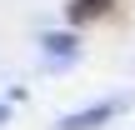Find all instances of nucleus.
I'll return each instance as SVG.
<instances>
[{
    "mask_svg": "<svg viewBox=\"0 0 135 130\" xmlns=\"http://www.w3.org/2000/svg\"><path fill=\"white\" fill-rule=\"evenodd\" d=\"M125 110V100L115 95V100H100V105H90V110H75V115H65L55 130H95V125H105L110 115H120Z\"/></svg>",
    "mask_w": 135,
    "mask_h": 130,
    "instance_id": "nucleus-1",
    "label": "nucleus"
},
{
    "mask_svg": "<svg viewBox=\"0 0 135 130\" xmlns=\"http://www.w3.org/2000/svg\"><path fill=\"white\" fill-rule=\"evenodd\" d=\"M40 45H45V60H50V65H70V60L80 55V40H75L70 30H60V35L50 30V35H40Z\"/></svg>",
    "mask_w": 135,
    "mask_h": 130,
    "instance_id": "nucleus-2",
    "label": "nucleus"
},
{
    "mask_svg": "<svg viewBox=\"0 0 135 130\" xmlns=\"http://www.w3.org/2000/svg\"><path fill=\"white\" fill-rule=\"evenodd\" d=\"M105 10H110V0H70V10H65V15H70L75 25H85V20L105 15Z\"/></svg>",
    "mask_w": 135,
    "mask_h": 130,
    "instance_id": "nucleus-3",
    "label": "nucleus"
},
{
    "mask_svg": "<svg viewBox=\"0 0 135 130\" xmlns=\"http://www.w3.org/2000/svg\"><path fill=\"white\" fill-rule=\"evenodd\" d=\"M0 120H5V105H0Z\"/></svg>",
    "mask_w": 135,
    "mask_h": 130,
    "instance_id": "nucleus-4",
    "label": "nucleus"
}]
</instances>
